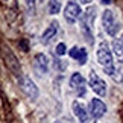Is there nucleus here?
<instances>
[{"mask_svg": "<svg viewBox=\"0 0 123 123\" xmlns=\"http://www.w3.org/2000/svg\"><path fill=\"white\" fill-rule=\"evenodd\" d=\"M97 62L100 64V67L103 68V72L106 74L112 76L114 73V62H112V53H111V49L108 46L106 41H100V44L97 47Z\"/></svg>", "mask_w": 123, "mask_h": 123, "instance_id": "nucleus-1", "label": "nucleus"}, {"mask_svg": "<svg viewBox=\"0 0 123 123\" xmlns=\"http://www.w3.org/2000/svg\"><path fill=\"white\" fill-rule=\"evenodd\" d=\"M94 20H96V9L94 8H88L84 12V15L81 18V29L84 32L85 38L88 43H93V26H94Z\"/></svg>", "mask_w": 123, "mask_h": 123, "instance_id": "nucleus-2", "label": "nucleus"}, {"mask_svg": "<svg viewBox=\"0 0 123 123\" xmlns=\"http://www.w3.org/2000/svg\"><path fill=\"white\" fill-rule=\"evenodd\" d=\"M102 26H103V31L110 37L117 35V32L120 29V25H119V20L116 18V14L111 9H105L102 12Z\"/></svg>", "mask_w": 123, "mask_h": 123, "instance_id": "nucleus-3", "label": "nucleus"}, {"mask_svg": "<svg viewBox=\"0 0 123 123\" xmlns=\"http://www.w3.org/2000/svg\"><path fill=\"white\" fill-rule=\"evenodd\" d=\"M2 53H3V59H5V62H6V67L9 68V72H11L14 76L20 78L21 76V67H20V62H18L17 56L14 55L12 50L9 49V47H6V46L3 47Z\"/></svg>", "mask_w": 123, "mask_h": 123, "instance_id": "nucleus-4", "label": "nucleus"}, {"mask_svg": "<svg viewBox=\"0 0 123 123\" xmlns=\"http://www.w3.org/2000/svg\"><path fill=\"white\" fill-rule=\"evenodd\" d=\"M18 79H20V81H18V84H20V88L23 90V93H25L27 97L32 99V100L38 97V94H40L38 87H37V84L32 81L29 76H20Z\"/></svg>", "mask_w": 123, "mask_h": 123, "instance_id": "nucleus-5", "label": "nucleus"}, {"mask_svg": "<svg viewBox=\"0 0 123 123\" xmlns=\"http://www.w3.org/2000/svg\"><path fill=\"white\" fill-rule=\"evenodd\" d=\"M81 6L76 3V2H68L67 5H65V8H64V18L67 20L68 23H76L79 18H81Z\"/></svg>", "mask_w": 123, "mask_h": 123, "instance_id": "nucleus-6", "label": "nucleus"}, {"mask_svg": "<svg viewBox=\"0 0 123 123\" xmlns=\"http://www.w3.org/2000/svg\"><path fill=\"white\" fill-rule=\"evenodd\" d=\"M88 82H90V88H91L97 96H105V94H106V84H105L103 79H100V78L97 76L96 72L90 73Z\"/></svg>", "mask_w": 123, "mask_h": 123, "instance_id": "nucleus-7", "label": "nucleus"}, {"mask_svg": "<svg viewBox=\"0 0 123 123\" xmlns=\"http://www.w3.org/2000/svg\"><path fill=\"white\" fill-rule=\"evenodd\" d=\"M70 87H72L74 91H76L78 96H84L85 91H87V81L82 76L81 73H73L72 78H70Z\"/></svg>", "mask_w": 123, "mask_h": 123, "instance_id": "nucleus-8", "label": "nucleus"}, {"mask_svg": "<svg viewBox=\"0 0 123 123\" xmlns=\"http://www.w3.org/2000/svg\"><path fill=\"white\" fill-rule=\"evenodd\" d=\"M34 67L37 70V73L43 76L49 72V58L44 53H37L34 56Z\"/></svg>", "mask_w": 123, "mask_h": 123, "instance_id": "nucleus-9", "label": "nucleus"}, {"mask_svg": "<svg viewBox=\"0 0 123 123\" xmlns=\"http://www.w3.org/2000/svg\"><path fill=\"white\" fill-rule=\"evenodd\" d=\"M58 27H59V25H58L56 20H53L49 26L46 27L44 32H43V35H41V43H43V44H49V43L55 38L56 32H58Z\"/></svg>", "mask_w": 123, "mask_h": 123, "instance_id": "nucleus-10", "label": "nucleus"}, {"mask_svg": "<svg viewBox=\"0 0 123 123\" xmlns=\"http://www.w3.org/2000/svg\"><path fill=\"white\" fill-rule=\"evenodd\" d=\"M90 112H91V116L94 119H100L106 112V105L100 99H93V100L90 102Z\"/></svg>", "mask_w": 123, "mask_h": 123, "instance_id": "nucleus-11", "label": "nucleus"}, {"mask_svg": "<svg viewBox=\"0 0 123 123\" xmlns=\"http://www.w3.org/2000/svg\"><path fill=\"white\" fill-rule=\"evenodd\" d=\"M72 110H73L74 117L79 120V123H87V122H88V112H87L85 106H84L79 100H74V102L72 103Z\"/></svg>", "mask_w": 123, "mask_h": 123, "instance_id": "nucleus-12", "label": "nucleus"}, {"mask_svg": "<svg viewBox=\"0 0 123 123\" xmlns=\"http://www.w3.org/2000/svg\"><path fill=\"white\" fill-rule=\"evenodd\" d=\"M68 55H70V58H73V59H76L81 65H84L85 62H87V50L84 49V47H72V49L68 50Z\"/></svg>", "mask_w": 123, "mask_h": 123, "instance_id": "nucleus-13", "label": "nucleus"}, {"mask_svg": "<svg viewBox=\"0 0 123 123\" xmlns=\"http://www.w3.org/2000/svg\"><path fill=\"white\" fill-rule=\"evenodd\" d=\"M111 53L116 55V58L120 61V62H123V35L119 37V38H114V41H112V52Z\"/></svg>", "mask_w": 123, "mask_h": 123, "instance_id": "nucleus-14", "label": "nucleus"}, {"mask_svg": "<svg viewBox=\"0 0 123 123\" xmlns=\"http://www.w3.org/2000/svg\"><path fill=\"white\" fill-rule=\"evenodd\" d=\"M47 9L50 15H56L61 11V0H49L47 2Z\"/></svg>", "mask_w": 123, "mask_h": 123, "instance_id": "nucleus-15", "label": "nucleus"}, {"mask_svg": "<svg viewBox=\"0 0 123 123\" xmlns=\"http://www.w3.org/2000/svg\"><path fill=\"white\" fill-rule=\"evenodd\" d=\"M56 55L58 56H62V55H65V52H67V47H65V44L64 43H59L58 46H56Z\"/></svg>", "mask_w": 123, "mask_h": 123, "instance_id": "nucleus-16", "label": "nucleus"}, {"mask_svg": "<svg viewBox=\"0 0 123 123\" xmlns=\"http://www.w3.org/2000/svg\"><path fill=\"white\" fill-rule=\"evenodd\" d=\"M25 3L29 9H34V6H35V0H25Z\"/></svg>", "mask_w": 123, "mask_h": 123, "instance_id": "nucleus-17", "label": "nucleus"}, {"mask_svg": "<svg viewBox=\"0 0 123 123\" xmlns=\"http://www.w3.org/2000/svg\"><path fill=\"white\" fill-rule=\"evenodd\" d=\"M79 2H81L82 5H88V3H91L93 0H79Z\"/></svg>", "mask_w": 123, "mask_h": 123, "instance_id": "nucleus-18", "label": "nucleus"}, {"mask_svg": "<svg viewBox=\"0 0 123 123\" xmlns=\"http://www.w3.org/2000/svg\"><path fill=\"white\" fill-rule=\"evenodd\" d=\"M102 3L103 5H108V3H111V0H102Z\"/></svg>", "mask_w": 123, "mask_h": 123, "instance_id": "nucleus-19", "label": "nucleus"}]
</instances>
